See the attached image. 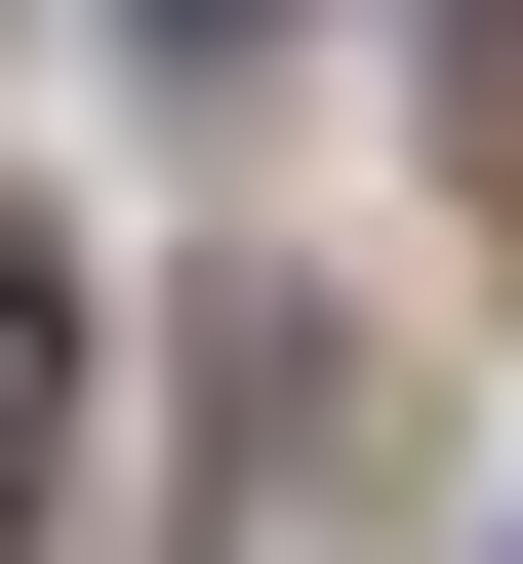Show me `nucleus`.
Instances as JSON below:
<instances>
[{"mask_svg": "<svg viewBox=\"0 0 523 564\" xmlns=\"http://www.w3.org/2000/svg\"><path fill=\"white\" fill-rule=\"evenodd\" d=\"M443 121H483V162H523V0H443Z\"/></svg>", "mask_w": 523, "mask_h": 564, "instance_id": "f257e3e1", "label": "nucleus"}, {"mask_svg": "<svg viewBox=\"0 0 523 564\" xmlns=\"http://www.w3.org/2000/svg\"><path fill=\"white\" fill-rule=\"evenodd\" d=\"M162 41H282V0H162Z\"/></svg>", "mask_w": 523, "mask_h": 564, "instance_id": "f03ea898", "label": "nucleus"}, {"mask_svg": "<svg viewBox=\"0 0 523 564\" xmlns=\"http://www.w3.org/2000/svg\"><path fill=\"white\" fill-rule=\"evenodd\" d=\"M0 564H41V524H0Z\"/></svg>", "mask_w": 523, "mask_h": 564, "instance_id": "7ed1b4c3", "label": "nucleus"}]
</instances>
